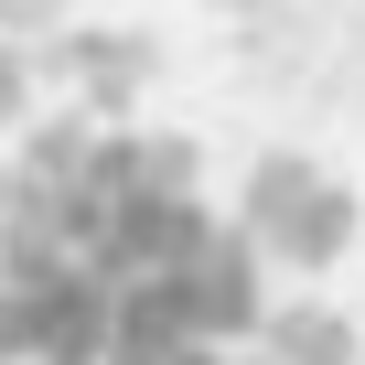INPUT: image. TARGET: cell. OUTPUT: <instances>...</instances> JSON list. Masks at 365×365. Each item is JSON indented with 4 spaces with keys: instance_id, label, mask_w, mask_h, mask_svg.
<instances>
[{
    "instance_id": "cell-1",
    "label": "cell",
    "mask_w": 365,
    "mask_h": 365,
    "mask_svg": "<svg viewBox=\"0 0 365 365\" xmlns=\"http://www.w3.org/2000/svg\"><path fill=\"white\" fill-rule=\"evenodd\" d=\"M247 322V247L205 215L182 150L65 129L11 172L0 205L11 365H226Z\"/></svg>"
},
{
    "instance_id": "cell-2",
    "label": "cell",
    "mask_w": 365,
    "mask_h": 365,
    "mask_svg": "<svg viewBox=\"0 0 365 365\" xmlns=\"http://www.w3.org/2000/svg\"><path fill=\"white\" fill-rule=\"evenodd\" d=\"M247 247H269V258H290V269H333V258L354 247V194H344L322 161L269 150L258 182H247Z\"/></svg>"
},
{
    "instance_id": "cell-3",
    "label": "cell",
    "mask_w": 365,
    "mask_h": 365,
    "mask_svg": "<svg viewBox=\"0 0 365 365\" xmlns=\"http://www.w3.org/2000/svg\"><path fill=\"white\" fill-rule=\"evenodd\" d=\"M258 365H344V322H322V312L269 322V333H258Z\"/></svg>"
}]
</instances>
